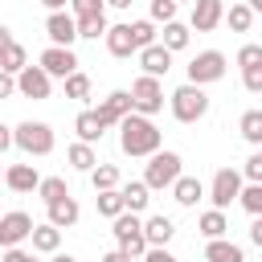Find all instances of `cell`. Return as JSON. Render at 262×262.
Wrapping results in <instances>:
<instances>
[{
  "mask_svg": "<svg viewBox=\"0 0 262 262\" xmlns=\"http://www.w3.org/2000/svg\"><path fill=\"white\" fill-rule=\"evenodd\" d=\"M0 180H4V172H0Z\"/></svg>",
  "mask_w": 262,
  "mask_h": 262,
  "instance_id": "obj_56",
  "label": "cell"
},
{
  "mask_svg": "<svg viewBox=\"0 0 262 262\" xmlns=\"http://www.w3.org/2000/svg\"><path fill=\"white\" fill-rule=\"evenodd\" d=\"M237 66H242V70L262 66V45H242V49H237Z\"/></svg>",
  "mask_w": 262,
  "mask_h": 262,
  "instance_id": "obj_41",
  "label": "cell"
},
{
  "mask_svg": "<svg viewBox=\"0 0 262 262\" xmlns=\"http://www.w3.org/2000/svg\"><path fill=\"white\" fill-rule=\"evenodd\" d=\"M176 8H180L176 0H151L147 12H151V20H164V25H168V20H176Z\"/></svg>",
  "mask_w": 262,
  "mask_h": 262,
  "instance_id": "obj_38",
  "label": "cell"
},
{
  "mask_svg": "<svg viewBox=\"0 0 262 262\" xmlns=\"http://www.w3.org/2000/svg\"><path fill=\"white\" fill-rule=\"evenodd\" d=\"M49 86H53V78H49L41 66H25V70L16 74V94H20V98L45 102V98H49Z\"/></svg>",
  "mask_w": 262,
  "mask_h": 262,
  "instance_id": "obj_11",
  "label": "cell"
},
{
  "mask_svg": "<svg viewBox=\"0 0 262 262\" xmlns=\"http://www.w3.org/2000/svg\"><path fill=\"white\" fill-rule=\"evenodd\" d=\"M8 147H16V139H12V127H8V123H0V156H4Z\"/></svg>",
  "mask_w": 262,
  "mask_h": 262,
  "instance_id": "obj_46",
  "label": "cell"
},
{
  "mask_svg": "<svg viewBox=\"0 0 262 262\" xmlns=\"http://www.w3.org/2000/svg\"><path fill=\"white\" fill-rule=\"evenodd\" d=\"M205 262H246V250L229 237H213L205 242Z\"/></svg>",
  "mask_w": 262,
  "mask_h": 262,
  "instance_id": "obj_20",
  "label": "cell"
},
{
  "mask_svg": "<svg viewBox=\"0 0 262 262\" xmlns=\"http://www.w3.org/2000/svg\"><path fill=\"white\" fill-rule=\"evenodd\" d=\"M4 45H12V29H8V25H0V49H4Z\"/></svg>",
  "mask_w": 262,
  "mask_h": 262,
  "instance_id": "obj_50",
  "label": "cell"
},
{
  "mask_svg": "<svg viewBox=\"0 0 262 262\" xmlns=\"http://www.w3.org/2000/svg\"><path fill=\"white\" fill-rule=\"evenodd\" d=\"M70 12L74 16H98V12H106V0H70Z\"/></svg>",
  "mask_w": 262,
  "mask_h": 262,
  "instance_id": "obj_39",
  "label": "cell"
},
{
  "mask_svg": "<svg viewBox=\"0 0 262 262\" xmlns=\"http://www.w3.org/2000/svg\"><path fill=\"white\" fill-rule=\"evenodd\" d=\"M106 12H98V16H78V37H86V41H98V37H106Z\"/></svg>",
  "mask_w": 262,
  "mask_h": 262,
  "instance_id": "obj_33",
  "label": "cell"
},
{
  "mask_svg": "<svg viewBox=\"0 0 262 262\" xmlns=\"http://www.w3.org/2000/svg\"><path fill=\"white\" fill-rule=\"evenodd\" d=\"M33 217L29 213H20V209H12V213H4L0 217V250H12V246H20V242H29L33 237Z\"/></svg>",
  "mask_w": 262,
  "mask_h": 262,
  "instance_id": "obj_9",
  "label": "cell"
},
{
  "mask_svg": "<svg viewBox=\"0 0 262 262\" xmlns=\"http://www.w3.org/2000/svg\"><path fill=\"white\" fill-rule=\"evenodd\" d=\"M254 16H258V12H254V8L246 4V0H242V4H229V8H225V25H229V33H250Z\"/></svg>",
  "mask_w": 262,
  "mask_h": 262,
  "instance_id": "obj_28",
  "label": "cell"
},
{
  "mask_svg": "<svg viewBox=\"0 0 262 262\" xmlns=\"http://www.w3.org/2000/svg\"><path fill=\"white\" fill-rule=\"evenodd\" d=\"M242 188H246V176H242L237 168H217V176H213V184H209L213 209H229V205L242 196Z\"/></svg>",
  "mask_w": 262,
  "mask_h": 262,
  "instance_id": "obj_7",
  "label": "cell"
},
{
  "mask_svg": "<svg viewBox=\"0 0 262 262\" xmlns=\"http://www.w3.org/2000/svg\"><path fill=\"white\" fill-rule=\"evenodd\" d=\"M237 131H242V139L250 147H262V111H246L237 119Z\"/></svg>",
  "mask_w": 262,
  "mask_h": 262,
  "instance_id": "obj_31",
  "label": "cell"
},
{
  "mask_svg": "<svg viewBox=\"0 0 262 262\" xmlns=\"http://www.w3.org/2000/svg\"><path fill=\"white\" fill-rule=\"evenodd\" d=\"M66 98H74V102H86V98H90V78H86L82 70H74V74L66 78Z\"/></svg>",
  "mask_w": 262,
  "mask_h": 262,
  "instance_id": "obj_36",
  "label": "cell"
},
{
  "mask_svg": "<svg viewBox=\"0 0 262 262\" xmlns=\"http://www.w3.org/2000/svg\"><path fill=\"white\" fill-rule=\"evenodd\" d=\"M66 160H70L74 172H94V168H98V151H94V143H82V139L66 147Z\"/></svg>",
  "mask_w": 262,
  "mask_h": 262,
  "instance_id": "obj_24",
  "label": "cell"
},
{
  "mask_svg": "<svg viewBox=\"0 0 262 262\" xmlns=\"http://www.w3.org/2000/svg\"><path fill=\"white\" fill-rule=\"evenodd\" d=\"M196 229H201V237H205V242L225 237V233H229V217H225V209H205V213L196 217Z\"/></svg>",
  "mask_w": 262,
  "mask_h": 262,
  "instance_id": "obj_21",
  "label": "cell"
},
{
  "mask_svg": "<svg viewBox=\"0 0 262 262\" xmlns=\"http://www.w3.org/2000/svg\"><path fill=\"white\" fill-rule=\"evenodd\" d=\"M172 233H176V225H172V217H164V213H151V217L143 221V237H147V246H168Z\"/></svg>",
  "mask_w": 262,
  "mask_h": 262,
  "instance_id": "obj_22",
  "label": "cell"
},
{
  "mask_svg": "<svg viewBox=\"0 0 262 262\" xmlns=\"http://www.w3.org/2000/svg\"><path fill=\"white\" fill-rule=\"evenodd\" d=\"M127 258H131V254H123V250H119V246H115V250H111V254H102V258H98V262H127Z\"/></svg>",
  "mask_w": 262,
  "mask_h": 262,
  "instance_id": "obj_48",
  "label": "cell"
},
{
  "mask_svg": "<svg viewBox=\"0 0 262 262\" xmlns=\"http://www.w3.org/2000/svg\"><path fill=\"white\" fill-rule=\"evenodd\" d=\"M135 57H139V70H143V74H151V78H164V74L172 70V49H164L160 41H156V45H147V49H139Z\"/></svg>",
  "mask_w": 262,
  "mask_h": 262,
  "instance_id": "obj_15",
  "label": "cell"
},
{
  "mask_svg": "<svg viewBox=\"0 0 262 262\" xmlns=\"http://www.w3.org/2000/svg\"><path fill=\"white\" fill-rule=\"evenodd\" d=\"M242 86H246L250 94H262V66H250V70H242Z\"/></svg>",
  "mask_w": 262,
  "mask_h": 262,
  "instance_id": "obj_42",
  "label": "cell"
},
{
  "mask_svg": "<svg viewBox=\"0 0 262 262\" xmlns=\"http://www.w3.org/2000/svg\"><path fill=\"white\" fill-rule=\"evenodd\" d=\"M205 196H209V188H205L196 176H184V172H180V180L172 184V201H176L180 209H192V205L205 201Z\"/></svg>",
  "mask_w": 262,
  "mask_h": 262,
  "instance_id": "obj_18",
  "label": "cell"
},
{
  "mask_svg": "<svg viewBox=\"0 0 262 262\" xmlns=\"http://www.w3.org/2000/svg\"><path fill=\"white\" fill-rule=\"evenodd\" d=\"M49 262H78L74 254H49Z\"/></svg>",
  "mask_w": 262,
  "mask_h": 262,
  "instance_id": "obj_52",
  "label": "cell"
},
{
  "mask_svg": "<svg viewBox=\"0 0 262 262\" xmlns=\"http://www.w3.org/2000/svg\"><path fill=\"white\" fill-rule=\"evenodd\" d=\"M12 94H16V78L0 70V98H12Z\"/></svg>",
  "mask_w": 262,
  "mask_h": 262,
  "instance_id": "obj_45",
  "label": "cell"
},
{
  "mask_svg": "<svg viewBox=\"0 0 262 262\" xmlns=\"http://www.w3.org/2000/svg\"><path fill=\"white\" fill-rule=\"evenodd\" d=\"M12 139H16V147L25 151V156H49L53 151V127L49 123H41V119H25V123H16L12 127Z\"/></svg>",
  "mask_w": 262,
  "mask_h": 262,
  "instance_id": "obj_4",
  "label": "cell"
},
{
  "mask_svg": "<svg viewBox=\"0 0 262 262\" xmlns=\"http://www.w3.org/2000/svg\"><path fill=\"white\" fill-rule=\"evenodd\" d=\"M225 53L221 49H201L184 70H188V82H196V86H213V82H221L225 78Z\"/></svg>",
  "mask_w": 262,
  "mask_h": 262,
  "instance_id": "obj_6",
  "label": "cell"
},
{
  "mask_svg": "<svg viewBox=\"0 0 262 262\" xmlns=\"http://www.w3.org/2000/svg\"><path fill=\"white\" fill-rule=\"evenodd\" d=\"M221 20H225V0H196L192 16H188V29L192 33H213Z\"/></svg>",
  "mask_w": 262,
  "mask_h": 262,
  "instance_id": "obj_14",
  "label": "cell"
},
{
  "mask_svg": "<svg viewBox=\"0 0 262 262\" xmlns=\"http://www.w3.org/2000/svg\"><path fill=\"white\" fill-rule=\"evenodd\" d=\"M0 262H37V258H33V250L12 246V250H4V258H0Z\"/></svg>",
  "mask_w": 262,
  "mask_h": 262,
  "instance_id": "obj_44",
  "label": "cell"
},
{
  "mask_svg": "<svg viewBox=\"0 0 262 262\" xmlns=\"http://www.w3.org/2000/svg\"><path fill=\"white\" fill-rule=\"evenodd\" d=\"M143 262H180L168 246H147V254H143Z\"/></svg>",
  "mask_w": 262,
  "mask_h": 262,
  "instance_id": "obj_43",
  "label": "cell"
},
{
  "mask_svg": "<svg viewBox=\"0 0 262 262\" xmlns=\"http://www.w3.org/2000/svg\"><path fill=\"white\" fill-rule=\"evenodd\" d=\"M188 37H192V29H188V25L168 20V25H164V33H160V45H164V49H172V53H180V49H188Z\"/></svg>",
  "mask_w": 262,
  "mask_h": 262,
  "instance_id": "obj_27",
  "label": "cell"
},
{
  "mask_svg": "<svg viewBox=\"0 0 262 262\" xmlns=\"http://www.w3.org/2000/svg\"><path fill=\"white\" fill-rule=\"evenodd\" d=\"M33 254H57L61 250V229L53 225V221H41V225H33Z\"/></svg>",
  "mask_w": 262,
  "mask_h": 262,
  "instance_id": "obj_19",
  "label": "cell"
},
{
  "mask_svg": "<svg viewBox=\"0 0 262 262\" xmlns=\"http://www.w3.org/2000/svg\"><path fill=\"white\" fill-rule=\"evenodd\" d=\"M102 41H106V53H111V57H131V53H139V45H135V37H131V20H127V25H111Z\"/></svg>",
  "mask_w": 262,
  "mask_h": 262,
  "instance_id": "obj_16",
  "label": "cell"
},
{
  "mask_svg": "<svg viewBox=\"0 0 262 262\" xmlns=\"http://www.w3.org/2000/svg\"><path fill=\"white\" fill-rule=\"evenodd\" d=\"M106 8H119V12H127V8H131V0H106Z\"/></svg>",
  "mask_w": 262,
  "mask_h": 262,
  "instance_id": "obj_51",
  "label": "cell"
},
{
  "mask_svg": "<svg viewBox=\"0 0 262 262\" xmlns=\"http://www.w3.org/2000/svg\"><path fill=\"white\" fill-rule=\"evenodd\" d=\"M131 37H135L139 49L156 45V20H151V16H147V20H131Z\"/></svg>",
  "mask_w": 262,
  "mask_h": 262,
  "instance_id": "obj_37",
  "label": "cell"
},
{
  "mask_svg": "<svg viewBox=\"0 0 262 262\" xmlns=\"http://www.w3.org/2000/svg\"><path fill=\"white\" fill-rule=\"evenodd\" d=\"M94 111H98V119H102V127H106V131H111V127H119V123H123V119L135 111L131 90H111V94H106V98H102Z\"/></svg>",
  "mask_w": 262,
  "mask_h": 262,
  "instance_id": "obj_12",
  "label": "cell"
},
{
  "mask_svg": "<svg viewBox=\"0 0 262 262\" xmlns=\"http://www.w3.org/2000/svg\"><path fill=\"white\" fill-rule=\"evenodd\" d=\"M111 233H115V246H119L123 254H131V258H143V254H147V237H143V217H139V213L123 209V213L111 221Z\"/></svg>",
  "mask_w": 262,
  "mask_h": 262,
  "instance_id": "obj_3",
  "label": "cell"
},
{
  "mask_svg": "<svg viewBox=\"0 0 262 262\" xmlns=\"http://www.w3.org/2000/svg\"><path fill=\"white\" fill-rule=\"evenodd\" d=\"M131 102H135L139 115H160V111H164V86H160V78L139 74V78L131 82Z\"/></svg>",
  "mask_w": 262,
  "mask_h": 262,
  "instance_id": "obj_8",
  "label": "cell"
},
{
  "mask_svg": "<svg viewBox=\"0 0 262 262\" xmlns=\"http://www.w3.org/2000/svg\"><path fill=\"white\" fill-rule=\"evenodd\" d=\"M94 205H98V217H106V221H115L127 205H123V188H102L98 196H94Z\"/></svg>",
  "mask_w": 262,
  "mask_h": 262,
  "instance_id": "obj_29",
  "label": "cell"
},
{
  "mask_svg": "<svg viewBox=\"0 0 262 262\" xmlns=\"http://www.w3.org/2000/svg\"><path fill=\"white\" fill-rule=\"evenodd\" d=\"M176 4H196V0H176Z\"/></svg>",
  "mask_w": 262,
  "mask_h": 262,
  "instance_id": "obj_54",
  "label": "cell"
},
{
  "mask_svg": "<svg viewBox=\"0 0 262 262\" xmlns=\"http://www.w3.org/2000/svg\"><path fill=\"white\" fill-rule=\"evenodd\" d=\"M37 66H41L49 78H61V82H66V78L78 70V53H74L70 45H49V49L37 57Z\"/></svg>",
  "mask_w": 262,
  "mask_h": 262,
  "instance_id": "obj_10",
  "label": "cell"
},
{
  "mask_svg": "<svg viewBox=\"0 0 262 262\" xmlns=\"http://www.w3.org/2000/svg\"><path fill=\"white\" fill-rule=\"evenodd\" d=\"M237 205H242L250 217H262V184H258V180H246V188H242Z\"/></svg>",
  "mask_w": 262,
  "mask_h": 262,
  "instance_id": "obj_35",
  "label": "cell"
},
{
  "mask_svg": "<svg viewBox=\"0 0 262 262\" xmlns=\"http://www.w3.org/2000/svg\"><path fill=\"white\" fill-rule=\"evenodd\" d=\"M168 106H172V119L176 123H201L209 115V94H205V86L184 82V86H176L168 94Z\"/></svg>",
  "mask_w": 262,
  "mask_h": 262,
  "instance_id": "obj_2",
  "label": "cell"
},
{
  "mask_svg": "<svg viewBox=\"0 0 262 262\" xmlns=\"http://www.w3.org/2000/svg\"><path fill=\"white\" fill-rule=\"evenodd\" d=\"M127 262H143V258H127Z\"/></svg>",
  "mask_w": 262,
  "mask_h": 262,
  "instance_id": "obj_55",
  "label": "cell"
},
{
  "mask_svg": "<svg viewBox=\"0 0 262 262\" xmlns=\"http://www.w3.org/2000/svg\"><path fill=\"white\" fill-rule=\"evenodd\" d=\"M250 242L262 250V217H254V221H250Z\"/></svg>",
  "mask_w": 262,
  "mask_h": 262,
  "instance_id": "obj_47",
  "label": "cell"
},
{
  "mask_svg": "<svg viewBox=\"0 0 262 262\" xmlns=\"http://www.w3.org/2000/svg\"><path fill=\"white\" fill-rule=\"evenodd\" d=\"M45 209H49V221H53L57 229H70V225H78V217H82V209H78L74 196H61V201H53V205H45Z\"/></svg>",
  "mask_w": 262,
  "mask_h": 262,
  "instance_id": "obj_25",
  "label": "cell"
},
{
  "mask_svg": "<svg viewBox=\"0 0 262 262\" xmlns=\"http://www.w3.org/2000/svg\"><path fill=\"white\" fill-rule=\"evenodd\" d=\"M160 143H164V131L151 123V115L131 111V115L119 123V147H123V156H131V160H147V156L160 151Z\"/></svg>",
  "mask_w": 262,
  "mask_h": 262,
  "instance_id": "obj_1",
  "label": "cell"
},
{
  "mask_svg": "<svg viewBox=\"0 0 262 262\" xmlns=\"http://www.w3.org/2000/svg\"><path fill=\"white\" fill-rule=\"evenodd\" d=\"M4 184H8L12 192H37L41 172H37L33 164H12V168H4Z\"/></svg>",
  "mask_w": 262,
  "mask_h": 262,
  "instance_id": "obj_17",
  "label": "cell"
},
{
  "mask_svg": "<svg viewBox=\"0 0 262 262\" xmlns=\"http://www.w3.org/2000/svg\"><path fill=\"white\" fill-rule=\"evenodd\" d=\"M74 131H78V139H82V143H98V139L106 135V127H102L98 111H78V119H74Z\"/></svg>",
  "mask_w": 262,
  "mask_h": 262,
  "instance_id": "obj_23",
  "label": "cell"
},
{
  "mask_svg": "<svg viewBox=\"0 0 262 262\" xmlns=\"http://www.w3.org/2000/svg\"><path fill=\"white\" fill-rule=\"evenodd\" d=\"M45 37H49V45H70L74 49V41H78V16L74 12H49L45 16Z\"/></svg>",
  "mask_w": 262,
  "mask_h": 262,
  "instance_id": "obj_13",
  "label": "cell"
},
{
  "mask_svg": "<svg viewBox=\"0 0 262 262\" xmlns=\"http://www.w3.org/2000/svg\"><path fill=\"white\" fill-rule=\"evenodd\" d=\"M242 176H246V180H258V184H262V147H254V151H250V160L242 164Z\"/></svg>",
  "mask_w": 262,
  "mask_h": 262,
  "instance_id": "obj_40",
  "label": "cell"
},
{
  "mask_svg": "<svg viewBox=\"0 0 262 262\" xmlns=\"http://www.w3.org/2000/svg\"><path fill=\"white\" fill-rule=\"evenodd\" d=\"M90 184H94V192H102V188H119V164H102V160H98V168L90 172Z\"/></svg>",
  "mask_w": 262,
  "mask_h": 262,
  "instance_id": "obj_34",
  "label": "cell"
},
{
  "mask_svg": "<svg viewBox=\"0 0 262 262\" xmlns=\"http://www.w3.org/2000/svg\"><path fill=\"white\" fill-rule=\"evenodd\" d=\"M25 66H29V53H25V45H20V41H12V45H4V49H0V70H4V74H12V78H16Z\"/></svg>",
  "mask_w": 262,
  "mask_h": 262,
  "instance_id": "obj_30",
  "label": "cell"
},
{
  "mask_svg": "<svg viewBox=\"0 0 262 262\" xmlns=\"http://www.w3.org/2000/svg\"><path fill=\"white\" fill-rule=\"evenodd\" d=\"M180 156L176 151H156V156H147V168H143V180H147V188L151 192H160V188H172L176 180H180Z\"/></svg>",
  "mask_w": 262,
  "mask_h": 262,
  "instance_id": "obj_5",
  "label": "cell"
},
{
  "mask_svg": "<svg viewBox=\"0 0 262 262\" xmlns=\"http://www.w3.org/2000/svg\"><path fill=\"white\" fill-rule=\"evenodd\" d=\"M49 12H61V8H70V0H41Z\"/></svg>",
  "mask_w": 262,
  "mask_h": 262,
  "instance_id": "obj_49",
  "label": "cell"
},
{
  "mask_svg": "<svg viewBox=\"0 0 262 262\" xmlns=\"http://www.w3.org/2000/svg\"><path fill=\"white\" fill-rule=\"evenodd\" d=\"M119 188H123V205H127L131 213H147V205H151L147 180H131V184H119Z\"/></svg>",
  "mask_w": 262,
  "mask_h": 262,
  "instance_id": "obj_26",
  "label": "cell"
},
{
  "mask_svg": "<svg viewBox=\"0 0 262 262\" xmlns=\"http://www.w3.org/2000/svg\"><path fill=\"white\" fill-rule=\"evenodd\" d=\"M37 196H41L45 205H53V201L70 196V184H66L61 176H41V184H37Z\"/></svg>",
  "mask_w": 262,
  "mask_h": 262,
  "instance_id": "obj_32",
  "label": "cell"
},
{
  "mask_svg": "<svg viewBox=\"0 0 262 262\" xmlns=\"http://www.w3.org/2000/svg\"><path fill=\"white\" fill-rule=\"evenodd\" d=\"M246 4H250V8H254V12H262V0H246Z\"/></svg>",
  "mask_w": 262,
  "mask_h": 262,
  "instance_id": "obj_53",
  "label": "cell"
}]
</instances>
